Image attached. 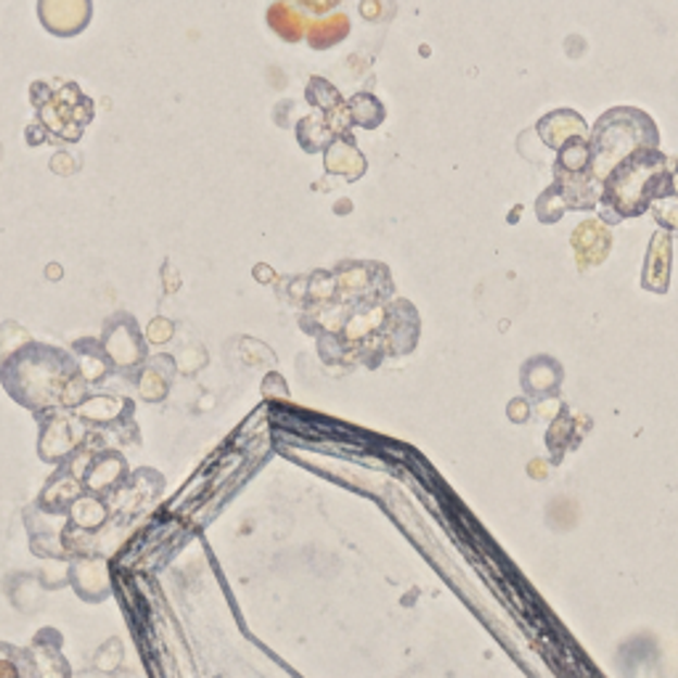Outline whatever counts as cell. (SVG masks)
I'll return each instance as SVG.
<instances>
[{
    "label": "cell",
    "mask_w": 678,
    "mask_h": 678,
    "mask_svg": "<svg viewBox=\"0 0 678 678\" xmlns=\"http://www.w3.org/2000/svg\"><path fill=\"white\" fill-rule=\"evenodd\" d=\"M674 197L670 191V160L660 149H641L615 167L602 184V221L620 223L646 212L660 199Z\"/></svg>",
    "instance_id": "6da1fadb"
},
{
    "label": "cell",
    "mask_w": 678,
    "mask_h": 678,
    "mask_svg": "<svg viewBox=\"0 0 678 678\" xmlns=\"http://www.w3.org/2000/svg\"><path fill=\"white\" fill-rule=\"evenodd\" d=\"M591 175L604 184L617 165L641 149H660V133L655 120L636 106H617L604 112L593 125L591 138Z\"/></svg>",
    "instance_id": "7a4b0ae2"
},
{
    "label": "cell",
    "mask_w": 678,
    "mask_h": 678,
    "mask_svg": "<svg viewBox=\"0 0 678 678\" xmlns=\"http://www.w3.org/2000/svg\"><path fill=\"white\" fill-rule=\"evenodd\" d=\"M573 252L578 260V268H593V265H602L607 260L610 250H613V234L604 223L599 221H583L573 231Z\"/></svg>",
    "instance_id": "3957f363"
},
{
    "label": "cell",
    "mask_w": 678,
    "mask_h": 678,
    "mask_svg": "<svg viewBox=\"0 0 678 678\" xmlns=\"http://www.w3.org/2000/svg\"><path fill=\"white\" fill-rule=\"evenodd\" d=\"M670 263H674V241L670 234L660 231L652 236L650 252H646L644 276H641V287L650 292L665 294L670 287Z\"/></svg>",
    "instance_id": "277c9868"
},
{
    "label": "cell",
    "mask_w": 678,
    "mask_h": 678,
    "mask_svg": "<svg viewBox=\"0 0 678 678\" xmlns=\"http://www.w3.org/2000/svg\"><path fill=\"white\" fill-rule=\"evenodd\" d=\"M536 130L547 147L560 151L567 141H573V138H586V130H589V125L583 123V117H580V114L570 112V109H560V112L547 114V117L538 123Z\"/></svg>",
    "instance_id": "5b68a950"
},
{
    "label": "cell",
    "mask_w": 678,
    "mask_h": 678,
    "mask_svg": "<svg viewBox=\"0 0 678 678\" xmlns=\"http://www.w3.org/2000/svg\"><path fill=\"white\" fill-rule=\"evenodd\" d=\"M562 385V366L554 359H530L523 366V390L530 398L554 395Z\"/></svg>",
    "instance_id": "8992f818"
},
{
    "label": "cell",
    "mask_w": 678,
    "mask_h": 678,
    "mask_svg": "<svg viewBox=\"0 0 678 678\" xmlns=\"http://www.w3.org/2000/svg\"><path fill=\"white\" fill-rule=\"evenodd\" d=\"M575 424H573V414L570 411H562V416H556L554 422H551L549 432H547V443H549V453H551V462L560 464L562 456H565V451H570V448H575V443H578V435H573Z\"/></svg>",
    "instance_id": "52a82bcc"
},
{
    "label": "cell",
    "mask_w": 678,
    "mask_h": 678,
    "mask_svg": "<svg viewBox=\"0 0 678 678\" xmlns=\"http://www.w3.org/2000/svg\"><path fill=\"white\" fill-rule=\"evenodd\" d=\"M591 170V149L586 138H573L565 147L556 151L554 173H589Z\"/></svg>",
    "instance_id": "ba28073f"
},
{
    "label": "cell",
    "mask_w": 678,
    "mask_h": 678,
    "mask_svg": "<svg viewBox=\"0 0 678 678\" xmlns=\"http://www.w3.org/2000/svg\"><path fill=\"white\" fill-rule=\"evenodd\" d=\"M536 212L541 223H556L567 212V204H565V199L560 197V191H556L554 186H549V189L538 197Z\"/></svg>",
    "instance_id": "9c48e42d"
},
{
    "label": "cell",
    "mask_w": 678,
    "mask_h": 678,
    "mask_svg": "<svg viewBox=\"0 0 678 678\" xmlns=\"http://www.w3.org/2000/svg\"><path fill=\"white\" fill-rule=\"evenodd\" d=\"M652 212H655V221L665 231L678 234V197L660 199V202L652 204Z\"/></svg>",
    "instance_id": "30bf717a"
},
{
    "label": "cell",
    "mask_w": 678,
    "mask_h": 678,
    "mask_svg": "<svg viewBox=\"0 0 678 678\" xmlns=\"http://www.w3.org/2000/svg\"><path fill=\"white\" fill-rule=\"evenodd\" d=\"M528 416H530V403H525V401L508 403V419L523 424V422H528Z\"/></svg>",
    "instance_id": "8fae6325"
},
{
    "label": "cell",
    "mask_w": 678,
    "mask_h": 678,
    "mask_svg": "<svg viewBox=\"0 0 678 678\" xmlns=\"http://www.w3.org/2000/svg\"><path fill=\"white\" fill-rule=\"evenodd\" d=\"M670 191H674V197H678V160H676V167L670 170Z\"/></svg>",
    "instance_id": "7c38bea8"
}]
</instances>
